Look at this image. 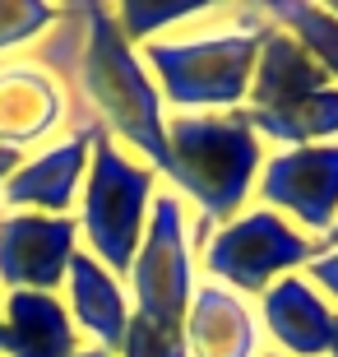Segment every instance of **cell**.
<instances>
[{
  "label": "cell",
  "instance_id": "1",
  "mask_svg": "<svg viewBox=\"0 0 338 357\" xmlns=\"http://www.w3.org/2000/svg\"><path fill=\"white\" fill-rule=\"evenodd\" d=\"M84 33L70 66V102L79 116L93 121L102 135H112L121 149L144 158L162 181L171 176V149H167V107L158 93L153 75L144 70L139 47L125 42L116 28L112 5H79Z\"/></svg>",
  "mask_w": 338,
  "mask_h": 357
},
{
  "label": "cell",
  "instance_id": "2",
  "mask_svg": "<svg viewBox=\"0 0 338 357\" xmlns=\"http://www.w3.org/2000/svg\"><path fill=\"white\" fill-rule=\"evenodd\" d=\"M269 33L260 5H208L190 28L139 47L162 107L171 112H241L250 98L260 42Z\"/></svg>",
  "mask_w": 338,
  "mask_h": 357
},
{
  "label": "cell",
  "instance_id": "3",
  "mask_svg": "<svg viewBox=\"0 0 338 357\" xmlns=\"http://www.w3.org/2000/svg\"><path fill=\"white\" fill-rule=\"evenodd\" d=\"M171 176L167 185L190 213L218 227L255 204V181L269 149L241 112H171L167 116Z\"/></svg>",
  "mask_w": 338,
  "mask_h": 357
},
{
  "label": "cell",
  "instance_id": "4",
  "mask_svg": "<svg viewBox=\"0 0 338 357\" xmlns=\"http://www.w3.org/2000/svg\"><path fill=\"white\" fill-rule=\"evenodd\" d=\"M158 190H162V176L144 158L121 149L112 135L93 139V158L75 204V223H79V246L116 278L130 274V260L144 241Z\"/></svg>",
  "mask_w": 338,
  "mask_h": 357
},
{
  "label": "cell",
  "instance_id": "5",
  "mask_svg": "<svg viewBox=\"0 0 338 357\" xmlns=\"http://www.w3.org/2000/svg\"><path fill=\"white\" fill-rule=\"evenodd\" d=\"M320 255V241L292 227L283 213L250 204L236 218L218 223L199 251V278L232 288L236 297H260L278 278L301 274Z\"/></svg>",
  "mask_w": 338,
  "mask_h": 357
},
{
  "label": "cell",
  "instance_id": "6",
  "mask_svg": "<svg viewBox=\"0 0 338 357\" xmlns=\"http://www.w3.org/2000/svg\"><path fill=\"white\" fill-rule=\"evenodd\" d=\"M195 288H199V255L190 246V204L171 185H162L153 195L144 241L130 260V274H125L130 311L181 330Z\"/></svg>",
  "mask_w": 338,
  "mask_h": 357
},
{
  "label": "cell",
  "instance_id": "7",
  "mask_svg": "<svg viewBox=\"0 0 338 357\" xmlns=\"http://www.w3.org/2000/svg\"><path fill=\"white\" fill-rule=\"evenodd\" d=\"M255 204L283 213L306 237L325 241L338 223V144L269 149L255 181Z\"/></svg>",
  "mask_w": 338,
  "mask_h": 357
},
{
  "label": "cell",
  "instance_id": "8",
  "mask_svg": "<svg viewBox=\"0 0 338 357\" xmlns=\"http://www.w3.org/2000/svg\"><path fill=\"white\" fill-rule=\"evenodd\" d=\"M93 121H70V130L52 144H42L38 153H24L19 172L5 181L0 204L5 213H47V218H75L79 190L89 176L93 139H98Z\"/></svg>",
  "mask_w": 338,
  "mask_h": 357
},
{
  "label": "cell",
  "instance_id": "9",
  "mask_svg": "<svg viewBox=\"0 0 338 357\" xmlns=\"http://www.w3.org/2000/svg\"><path fill=\"white\" fill-rule=\"evenodd\" d=\"M79 251L75 218L0 213V292H56Z\"/></svg>",
  "mask_w": 338,
  "mask_h": 357
},
{
  "label": "cell",
  "instance_id": "10",
  "mask_svg": "<svg viewBox=\"0 0 338 357\" xmlns=\"http://www.w3.org/2000/svg\"><path fill=\"white\" fill-rule=\"evenodd\" d=\"M255 320L269 353L283 357H334L338 311L306 274H287L255 297Z\"/></svg>",
  "mask_w": 338,
  "mask_h": 357
},
{
  "label": "cell",
  "instance_id": "11",
  "mask_svg": "<svg viewBox=\"0 0 338 357\" xmlns=\"http://www.w3.org/2000/svg\"><path fill=\"white\" fill-rule=\"evenodd\" d=\"M70 89L38 61H0V144L42 149L70 130Z\"/></svg>",
  "mask_w": 338,
  "mask_h": 357
},
{
  "label": "cell",
  "instance_id": "12",
  "mask_svg": "<svg viewBox=\"0 0 338 357\" xmlns=\"http://www.w3.org/2000/svg\"><path fill=\"white\" fill-rule=\"evenodd\" d=\"M61 302L70 311V325L79 330V339L93 348H107V353H121L125 344V330H130V292H125V278H116L107 265H98L84 246L75 251L66 269V288H61Z\"/></svg>",
  "mask_w": 338,
  "mask_h": 357
},
{
  "label": "cell",
  "instance_id": "13",
  "mask_svg": "<svg viewBox=\"0 0 338 357\" xmlns=\"http://www.w3.org/2000/svg\"><path fill=\"white\" fill-rule=\"evenodd\" d=\"M181 334H185V353L190 357H260L264 353L255 302L236 297L222 283H208V278H199Z\"/></svg>",
  "mask_w": 338,
  "mask_h": 357
},
{
  "label": "cell",
  "instance_id": "14",
  "mask_svg": "<svg viewBox=\"0 0 338 357\" xmlns=\"http://www.w3.org/2000/svg\"><path fill=\"white\" fill-rule=\"evenodd\" d=\"M325 89H338V84L287 38L283 28L269 24V33L260 42V61H255L246 112H287V107L306 102V98H315Z\"/></svg>",
  "mask_w": 338,
  "mask_h": 357
},
{
  "label": "cell",
  "instance_id": "15",
  "mask_svg": "<svg viewBox=\"0 0 338 357\" xmlns=\"http://www.w3.org/2000/svg\"><path fill=\"white\" fill-rule=\"evenodd\" d=\"M79 348L84 339L56 292H5L0 357H75Z\"/></svg>",
  "mask_w": 338,
  "mask_h": 357
},
{
  "label": "cell",
  "instance_id": "16",
  "mask_svg": "<svg viewBox=\"0 0 338 357\" xmlns=\"http://www.w3.org/2000/svg\"><path fill=\"white\" fill-rule=\"evenodd\" d=\"M260 10L273 28H283L287 38L338 84V14L329 5H315V0H269Z\"/></svg>",
  "mask_w": 338,
  "mask_h": 357
},
{
  "label": "cell",
  "instance_id": "17",
  "mask_svg": "<svg viewBox=\"0 0 338 357\" xmlns=\"http://www.w3.org/2000/svg\"><path fill=\"white\" fill-rule=\"evenodd\" d=\"M208 5L199 0H185V5H153V0H125V5H112L116 14V28L125 33L130 47H148V42L167 38V33H181L204 14Z\"/></svg>",
  "mask_w": 338,
  "mask_h": 357
},
{
  "label": "cell",
  "instance_id": "18",
  "mask_svg": "<svg viewBox=\"0 0 338 357\" xmlns=\"http://www.w3.org/2000/svg\"><path fill=\"white\" fill-rule=\"evenodd\" d=\"M61 5L52 0H0V56L19 52L28 42H42L61 24Z\"/></svg>",
  "mask_w": 338,
  "mask_h": 357
},
{
  "label": "cell",
  "instance_id": "19",
  "mask_svg": "<svg viewBox=\"0 0 338 357\" xmlns=\"http://www.w3.org/2000/svg\"><path fill=\"white\" fill-rule=\"evenodd\" d=\"M116 357H190L185 353V334L171 330V325H158V320L130 316V330H125V344Z\"/></svg>",
  "mask_w": 338,
  "mask_h": 357
},
{
  "label": "cell",
  "instance_id": "20",
  "mask_svg": "<svg viewBox=\"0 0 338 357\" xmlns=\"http://www.w3.org/2000/svg\"><path fill=\"white\" fill-rule=\"evenodd\" d=\"M301 274L311 278L315 288L329 297V306L338 311V246H320V255H315V260L301 269Z\"/></svg>",
  "mask_w": 338,
  "mask_h": 357
},
{
  "label": "cell",
  "instance_id": "21",
  "mask_svg": "<svg viewBox=\"0 0 338 357\" xmlns=\"http://www.w3.org/2000/svg\"><path fill=\"white\" fill-rule=\"evenodd\" d=\"M19 162H24V153H19V149H5V144H0V190H5V181L19 172Z\"/></svg>",
  "mask_w": 338,
  "mask_h": 357
},
{
  "label": "cell",
  "instance_id": "22",
  "mask_svg": "<svg viewBox=\"0 0 338 357\" xmlns=\"http://www.w3.org/2000/svg\"><path fill=\"white\" fill-rule=\"evenodd\" d=\"M75 357H116V353H107V348H93V344H84Z\"/></svg>",
  "mask_w": 338,
  "mask_h": 357
},
{
  "label": "cell",
  "instance_id": "23",
  "mask_svg": "<svg viewBox=\"0 0 338 357\" xmlns=\"http://www.w3.org/2000/svg\"><path fill=\"white\" fill-rule=\"evenodd\" d=\"M0 344H5V292H0Z\"/></svg>",
  "mask_w": 338,
  "mask_h": 357
},
{
  "label": "cell",
  "instance_id": "24",
  "mask_svg": "<svg viewBox=\"0 0 338 357\" xmlns=\"http://www.w3.org/2000/svg\"><path fill=\"white\" fill-rule=\"evenodd\" d=\"M320 246H338V223H334V232H329V237L320 241Z\"/></svg>",
  "mask_w": 338,
  "mask_h": 357
},
{
  "label": "cell",
  "instance_id": "25",
  "mask_svg": "<svg viewBox=\"0 0 338 357\" xmlns=\"http://www.w3.org/2000/svg\"><path fill=\"white\" fill-rule=\"evenodd\" d=\"M260 357H283V353H269V348H264V353H260Z\"/></svg>",
  "mask_w": 338,
  "mask_h": 357
},
{
  "label": "cell",
  "instance_id": "26",
  "mask_svg": "<svg viewBox=\"0 0 338 357\" xmlns=\"http://www.w3.org/2000/svg\"><path fill=\"white\" fill-rule=\"evenodd\" d=\"M329 10H334V14H338V5H329Z\"/></svg>",
  "mask_w": 338,
  "mask_h": 357
},
{
  "label": "cell",
  "instance_id": "27",
  "mask_svg": "<svg viewBox=\"0 0 338 357\" xmlns=\"http://www.w3.org/2000/svg\"><path fill=\"white\" fill-rule=\"evenodd\" d=\"M334 357H338V353H334Z\"/></svg>",
  "mask_w": 338,
  "mask_h": 357
}]
</instances>
